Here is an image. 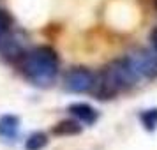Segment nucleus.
<instances>
[{"mask_svg": "<svg viewBox=\"0 0 157 150\" xmlns=\"http://www.w3.org/2000/svg\"><path fill=\"white\" fill-rule=\"evenodd\" d=\"M58 72L57 53L50 46H37L25 55L23 74L32 85L50 87Z\"/></svg>", "mask_w": 157, "mask_h": 150, "instance_id": "obj_2", "label": "nucleus"}, {"mask_svg": "<svg viewBox=\"0 0 157 150\" xmlns=\"http://www.w3.org/2000/svg\"><path fill=\"white\" fill-rule=\"evenodd\" d=\"M129 62L134 67L136 74L140 79H154L157 78V51L148 48V50H140L129 55Z\"/></svg>", "mask_w": 157, "mask_h": 150, "instance_id": "obj_3", "label": "nucleus"}, {"mask_svg": "<svg viewBox=\"0 0 157 150\" xmlns=\"http://www.w3.org/2000/svg\"><path fill=\"white\" fill-rule=\"evenodd\" d=\"M150 44H152V50L157 51V29L150 34Z\"/></svg>", "mask_w": 157, "mask_h": 150, "instance_id": "obj_11", "label": "nucleus"}, {"mask_svg": "<svg viewBox=\"0 0 157 150\" xmlns=\"http://www.w3.org/2000/svg\"><path fill=\"white\" fill-rule=\"evenodd\" d=\"M140 120H141L145 131L154 133L157 129V108H150V110L141 111V113H140Z\"/></svg>", "mask_w": 157, "mask_h": 150, "instance_id": "obj_9", "label": "nucleus"}, {"mask_svg": "<svg viewBox=\"0 0 157 150\" xmlns=\"http://www.w3.org/2000/svg\"><path fill=\"white\" fill-rule=\"evenodd\" d=\"M67 110H69V113L76 120L81 122V124H85V125H92L99 118V113L90 104H86V102H72V104H69Z\"/></svg>", "mask_w": 157, "mask_h": 150, "instance_id": "obj_5", "label": "nucleus"}, {"mask_svg": "<svg viewBox=\"0 0 157 150\" xmlns=\"http://www.w3.org/2000/svg\"><path fill=\"white\" fill-rule=\"evenodd\" d=\"M48 136L41 133V131H37V133H32V134L27 138V141H25V150H43L46 145H48Z\"/></svg>", "mask_w": 157, "mask_h": 150, "instance_id": "obj_8", "label": "nucleus"}, {"mask_svg": "<svg viewBox=\"0 0 157 150\" xmlns=\"http://www.w3.org/2000/svg\"><path fill=\"white\" fill-rule=\"evenodd\" d=\"M140 81V76L136 74L134 67L129 62V57L113 60L106 67V71L95 79L97 87V97L99 99H111L122 90L132 88Z\"/></svg>", "mask_w": 157, "mask_h": 150, "instance_id": "obj_1", "label": "nucleus"}, {"mask_svg": "<svg viewBox=\"0 0 157 150\" xmlns=\"http://www.w3.org/2000/svg\"><path fill=\"white\" fill-rule=\"evenodd\" d=\"M81 122H76V120H62L60 124H57L53 127V134L57 136H74V134H79L83 125H79Z\"/></svg>", "mask_w": 157, "mask_h": 150, "instance_id": "obj_7", "label": "nucleus"}, {"mask_svg": "<svg viewBox=\"0 0 157 150\" xmlns=\"http://www.w3.org/2000/svg\"><path fill=\"white\" fill-rule=\"evenodd\" d=\"M11 32H13V18L9 16V13L0 9V46L4 44Z\"/></svg>", "mask_w": 157, "mask_h": 150, "instance_id": "obj_10", "label": "nucleus"}, {"mask_svg": "<svg viewBox=\"0 0 157 150\" xmlns=\"http://www.w3.org/2000/svg\"><path fill=\"white\" fill-rule=\"evenodd\" d=\"M64 87L71 94H86L95 87V76L88 69H72L67 72L64 81Z\"/></svg>", "mask_w": 157, "mask_h": 150, "instance_id": "obj_4", "label": "nucleus"}, {"mask_svg": "<svg viewBox=\"0 0 157 150\" xmlns=\"http://www.w3.org/2000/svg\"><path fill=\"white\" fill-rule=\"evenodd\" d=\"M20 134V118L16 115H2L0 117V138L6 141H14Z\"/></svg>", "mask_w": 157, "mask_h": 150, "instance_id": "obj_6", "label": "nucleus"}]
</instances>
